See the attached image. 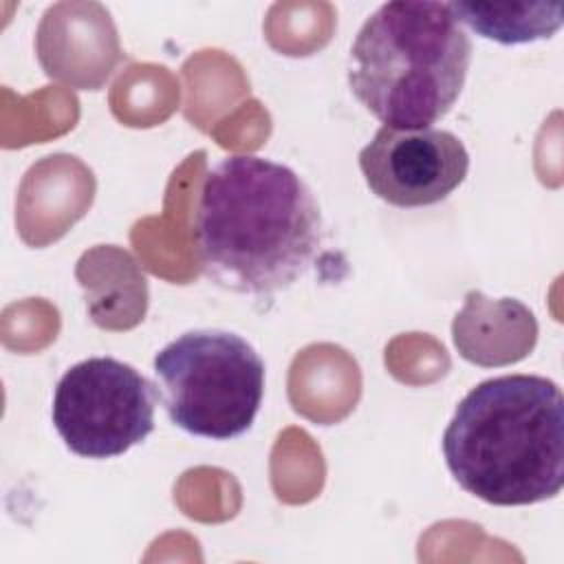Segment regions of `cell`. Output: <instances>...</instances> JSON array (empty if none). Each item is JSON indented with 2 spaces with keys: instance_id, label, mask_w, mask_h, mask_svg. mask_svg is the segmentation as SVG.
Instances as JSON below:
<instances>
[{
  "instance_id": "7a4b0ae2",
  "label": "cell",
  "mask_w": 564,
  "mask_h": 564,
  "mask_svg": "<svg viewBox=\"0 0 564 564\" xmlns=\"http://www.w3.org/2000/svg\"><path fill=\"white\" fill-rule=\"evenodd\" d=\"M454 480L494 507L551 500L564 485V397L540 375H502L474 386L443 432Z\"/></svg>"
},
{
  "instance_id": "ba28073f",
  "label": "cell",
  "mask_w": 564,
  "mask_h": 564,
  "mask_svg": "<svg viewBox=\"0 0 564 564\" xmlns=\"http://www.w3.org/2000/svg\"><path fill=\"white\" fill-rule=\"evenodd\" d=\"M454 18L480 37L498 44H527L551 37L562 26V4L522 2H447Z\"/></svg>"
},
{
  "instance_id": "52a82bcc",
  "label": "cell",
  "mask_w": 564,
  "mask_h": 564,
  "mask_svg": "<svg viewBox=\"0 0 564 564\" xmlns=\"http://www.w3.org/2000/svg\"><path fill=\"white\" fill-rule=\"evenodd\" d=\"M456 324L478 326V337L458 341V352L478 366H505L531 352L538 339L533 313L513 297L489 300L480 291H469Z\"/></svg>"
},
{
  "instance_id": "8992f818",
  "label": "cell",
  "mask_w": 564,
  "mask_h": 564,
  "mask_svg": "<svg viewBox=\"0 0 564 564\" xmlns=\"http://www.w3.org/2000/svg\"><path fill=\"white\" fill-rule=\"evenodd\" d=\"M370 192L394 207H430L445 200L469 172V152L449 130L381 126L359 152Z\"/></svg>"
},
{
  "instance_id": "277c9868",
  "label": "cell",
  "mask_w": 564,
  "mask_h": 564,
  "mask_svg": "<svg viewBox=\"0 0 564 564\" xmlns=\"http://www.w3.org/2000/svg\"><path fill=\"white\" fill-rule=\"evenodd\" d=\"M152 370L156 397L176 427L212 441L251 430L264 394V361L245 337L187 330L154 355Z\"/></svg>"
},
{
  "instance_id": "5b68a950",
  "label": "cell",
  "mask_w": 564,
  "mask_h": 564,
  "mask_svg": "<svg viewBox=\"0 0 564 564\" xmlns=\"http://www.w3.org/2000/svg\"><path fill=\"white\" fill-rule=\"evenodd\" d=\"M156 399V388L134 366L88 357L57 381L51 419L73 454L115 458L150 436Z\"/></svg>"
},
{
  "instance_id": "6da1fadb",
  "label": "cell",
  "mask_w": 564,
  "mask_h": 564,
  "mask_svg": "<svg viewBox=\"0 0 564 564\" xmlns=\"http://www.w3.org/2000/svg\"><path fill=\"white\" fill-rule=\"evenodd\" d=\"M194 240L203 273L249 297H273L313 267L324 220L306 181L253 154L218 161L203 178Z\"/></svg>"
},
{
  "instance_id": "3957f363",
  "label": "cell",
  "mask_w": 564,
  "mask_h": 564,
  "mask_svg": "<svg viewBox=\"0 0 564 564\" xmlns=\"http://www.w3.org/2000/svg\"><path fill=\"white\" fill-rule=\"evenodd\" d=\"M471 64V40L447 2L381 4L350 46L348 86L383 126L432 128L456 104Z\"/></svg>"
}]
</instances>
